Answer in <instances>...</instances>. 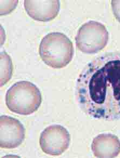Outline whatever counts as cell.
<instances>
[{"label": "cell", "instance_id": "1", "mask_svg": "<svg viewBox=\"0 0 120 158\" xmlns=\"http://www.w3.org/2000/svg\"><path fill=\"white\" fill-rule=\"evenodd\" d=\"M79 107L92 118L120 119V52L100 55L85 66L77 79Z\"/></svg>", "mask_w": 120, "mask_h": 158}, {"label": "cell", "instance_id": "2", "mask_svg": "<svg viewBox=\"0 0 120 158\" xmlns=\"http://www.w3.org/2000/svg\"><path fill=\"white\" fill-rule=\"evenodd\" d=\"M39 54L47 65L53 68H62L72 61L74 49L72 42L65 34L52 32L42 40Z\"/></svg>", "mask_w": 120, "mask_h": 158}, {"label": "cell", "instance_id": "3", "mask_svg": "<svg viewBox=\"0 0 120 158\" xmlns=\"http://www.w3.org/2000/svg\"><path fill=\"white\" fill-rule=\"evenodd\" d=\"M42 102V95L37 86L28 81L14 84L7 90L6 104L11 112L28 115L36 112Z\"/></svg>", "mask_w": 120, "mask_h": 158}, {"label": "cell", "instance_id": "4", "mask_svg": "<svg viewBox=\"0 0 120 158\" xmlns=\"http://www.w3.org/2000/svg\"><path fill=\"white\" fill-rule=\"evenodd\" d=\"M109 33L101 23L89 21L80 28L75 37L77 48L88 54H96L107 46Z\"/></svg>", "mask_w": 120, "mask_h": 158}, {"label": "cell", "instance_id": "5", "mask_svg": "<svg viewBox=\"0 0 120 158\" xmlns=\"http://www.w3.org/2000/svg\"><path fill=\"white\" fill-rule=\"evenodd\" d=\"M70 135L64 126L53 125L46 128L39 138V145L42 151L52 156L64 153L69 147Z\"/></svg>", "mask_w": 120, "mask_h": 158}, {"label": "cell", "instance_id": "6", "mask_svg": "<svg viewBox=\"0 0 120 158\" xmlns=\"http://www.w3.org/2000/svg\"><path fill=\"white\" fill-rule=\"evenodd\" d=\"M0 146L2 148H15L24 141L26 130L22 123L16 118L2 115L0 118Z\"/></svg>", "mask_w": 120, "mask_h": 158}, {"label": "cell", "instance_id": "7", "mask_svg": "<svg viewBox=\"0 0 120 158\" xmlns=\"http://www.w3.org/2000/svg\"><path fill=\"white\" fill-rule=\"evenodd\" d=\"M24 7L28 15L34 20L47 22L57 16L60 9V2L59 1L26 0Z\"/></svg>", "mask_w": 120, "mask_h": 158}, {"label": "cell", "instance_id": "8", "mask_svg": "<svg viewBox=\"0 0 120 158\" xmlns=\"http://www.w3.org/2000/svg\"><path fill=\"white\" fill-rule=\"evenodd\" d=\"M92 151L96 158H115L120 153V140L110 133L96 136L92 142Z\"/></svg>", "mask_w": 120, "mask_h": 158}, {"label": "cell", "instance_id": "9", "mask_svg": "<svg viewBox=\"0 0 120 158\" xmlns=\"http://www.w3.org/2000/svg\"><path fill=\"white\" fill-rule=\"evenodd\" d=\"M111 7L114 15L120 23V1H111Z\"/></svg>", "mask_w": 120, "mask_h": 158}]
</instances>
